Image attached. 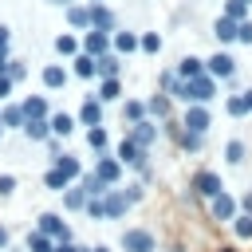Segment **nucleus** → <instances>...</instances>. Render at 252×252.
<instances>
[{
    "instance_id": "nucleus-55",
    "label": "nucleus",
    "mask_w": 252,
    "mask_h": 252,
    "mask_svg": "<svg viewBox=\"0 0 252 252\" xmlns=\"http://www.w3.org/2000/svg\"><path fill=\"white\" fill-rule=\"evenodd\" d=\"M79 252H91V248H79Z\"/></svg>"
},
{
    "instance_id": "nucleus-45",
    "label": "nucleus",
    "mask_w": 252,
    "mask_h": 252,
    "mask_svg": "<svg viewBox=\"0 0 252 252\" xmlns=\"http://www.w3.org/2000/svg\"><path fill=\"white\" fill-rule=\"evenodd\" d=\"M122 193H126V201H130V205H138V201L146 197V189H142V185H126Z\"/></svg>"
},
{
    "instance_id": "nucleus-8",
    "label": "nucleus",
    "mask_w": 252,
    "mask_h": 252,
    "mask_svg": "<svg viewBox=\"0 0 252 252\" xmlns=\"http://www.w3.org/2000/svg\"><path fill=\"white\" fill-rule=\"evenodd\" d=\"M205 71H209L217 83H220V79H232V75H236V59H232L228 51H217V55L205 59Z\"/></svg>"
},
{
    "instance_id": "nucleus-9",
    "label": "nucleus",
    "mask_w": 252,
    "mask_h": 252,
    "mask_svg": "<svg viewBox=\"0 0 252 252\" xmlns=\"http://www.w3.org/2000/svg\"><path fill=\"white\" fill-rule=\"evenodd\" d=\"M79 47H83V55L98 59V55L110 51V32H94V28H91V32H83V43H79Z\"/></svg>"
},
{
    "instance_id": "nucleus-1",
    "label": "nucleus",
    "mask_w": 252,
    "mask_h": 252,
    "mask_svg": "<svg viewBox=\"0 0 252 252\" xmlns=\"http://www.w3.org/2000/svg\"><path fill=\"white\" fill-rule=\"evenodd\" d=\"M114 158H118L122 165L138 169V173H150V169H146V165H150V150H142V146H138V142H130V138H122V142H118Z\"/></svg>"
},
{
    "instance_id": "nucleus-10",
    "label": "nucleus",
    "mask_w": 252,
    "mask_h": 252,
    "mask_svg": "<svg viewBox=\"0 0 252 252\" xmlns=\"http://www.w3.org/2000/svg\"><path fill=\"white\" fill-rule=\"evenodd\" d=\"M126 138H130V142H138L142 150H150V146L158 142V126H154L150 118H142V122H134V126H126Z\"/></svg>"
},
{
    "instance_id": "nucleus-37",
    "label": "nucleus",
    "mask_w": 252,
    "mask_h": 252,
    "mask_svg": "<svg viewBox=\"0 0 252 252\" xmlns=\"http://www.w3.org/2000/svg\"><path fill=\"white\" fill-rule=\"evenodd\" d=\"M75 75H79V79H94V59L79 51V55H75Z\"/></svg>"
},
{
    "instance_id": "nucleus-32",
    "label": "nucleus",
    "mask_w": 252,
    "mask_h": 252,
    "mask_svg": "<svg viewBox=\"0 0 252 252\" xmlns=\"http://www.w3.org/2000/svg\"><path fill=\"white\" fill-rule=\"evenodd\" d=\"M138 51L158 55V51H161V35H158V32H142V35H138Z\"/></svg>"
},
{
    "instance_id": "nucleus-47",
    "label": "nucleus",
    "mask_w": 252,
    "mask_h": 252,
    "mask_svg": "<svg viewBox=\"0 0 252 252\" xmlns=\"http://www.w3.org/2000/svg\"><path fill=\"white\" fill-rule=\"evenodd\" d=\"M236 209H240V213H244V217H252V193H244V197H240V201H236Z\"/></svg>"
},
{
    "instance_id": "nucleus-12",
    "label": "nucleus",
    "mask_w": 252,
    "mask_h": 252,
    "mask_svg": "<svg viewBox=\"0 0 252 252\" xmlns=\"http://www.w3.org/2000/svg\"><path fill=\"white\" fill-rule=\"evenodd\" d=\"M102 209H106V220H118V217H126V213H130V201H126V193H122V189H110V193L102 197Z\"/></svg>"
},
{
    "instance_id": "nucleus-2",
    "label": "nucleus",
    "mask_w": 252,
    "mask_h": 252,
    "mask_svg": "<svg viewBox=\"0 0 252 252\" xmlns=\"http://www.w3.org/2000/svg\"><path fill=\"white\" fill-rule=\"evenodd\" d=\"M118 244H122V252H158V240L150 228H126Z\"/></svg>"
},
{
    "instance_id": "nucleus-54",
    "label": "nucleus",
    "mask_w": 252,
    "mask_h": 252,
    "mask_svg": "<svg viewBox=\"0 0 252 252\" xmlns=\"http://www.w3.org/2000/svg\"><path fill=\"white\" fill-rule=\"evenodd\" d=\"M91 252H110V248H106V244H98V248H91Z\"/></svg>"
},
{
    "instance_id": "nucleus-28",
    "label": "nucleus",
    "mask_w": 252,
    "mask_h": 252,
    "mask_svg": "<svg viewBox=\"0 0 252 252\" xmlns=\"http://www.w3.org/2000/svg\"><path fill=\"white\" fill-rule=\"evenodd\" d=\"M24 134H28L32 142H47V138H51V126H47V118H28V122H24Z\"/></svg>"
},
{
    "instance_id": "nucleus-39",
    "label": "nucleus",
    "mask_w": 252,
    "mask_h": 252,
    "mask_svg": "<svg viewBox=\"0 0 252 252\" xmlns=\"http://www.w3.org/2000/svg\"><path fill=\"white\" fill-rule=\"evenodd\" d=\"M224 110H228L232 118H240V114H248V102H244V94H228V98H224Z\"/></svg>"
},
{
    "instance_id": "nucleus-52",
    "label": "nucleus",
    "mask_w": 252,
    "mask_h": 252,
    "mask_svg": "<svg viewBox=\"0 0 252 252\" xmlns=\"http://www.w3.org/2000/svg\"><path fill=\"white\" fill-rule=\"evenodd\" d=\"M0 248H8V228L0 224Z\"/></svg>"
},
{
    "instance_id": "nucleus-48",
    "label": "nucleus",
    "mask_w": 252,
    "mask_h": 252,
    "mask_svg": "<svg viewBox=\"0 0 252 252\" xmlns=\"http://www.w3.org/2000/svg\"><path fill=\"white\" fill-rule=\"evenodd\" d=\"M55 252H79V244H71V240H59V244H55Z\"/></svg>"
},
{
    "instance_id": "nucleus-27",
    "label": "nucleus",
    "mask_w": 252,
    "mask_h": 252,
    "mask_svg": "<svg viewBox=\"0 0 252 252\" xmlns=\"http://www.w3.org/2000/svg\"><path fill=\"white\" fill-rule=\"evenodd\" d=\"M20 106H24V118H47V98L43 94H28Z\"/></svg>"
},
{
    "instance_id": "nucleus-31",
    "label": "nucleus",
    "mask_w": 252,
    "mask_h": 252,
    "mask_svg": "<svg viewBox=\"0 0 252 252\" xmlns=\"http://www.w3.org/2000/svg\"><path fill=\"white\" fill-rule=\"evenodd\" d=\"M28 252H55V240L35 228V232H28Z\"/></svg>"
},
{
    "instance_id": "nucleus-18",
    "label": "nucleus",
    "mask_w": 252,
    "mask_h": 252,
    "mask_svg": "<svg viewBox=\"0 0 252 252\" xmlns=\"http://www.w3.org/2000/svg\"><path fill=\"white\" fill-rule=\"evenodd\" d=\"M79 122H83L87 130H91V126H102V102H98L94 94H91V98L79 106Z\"/></svg>"
},
{
    "instance_id": "nucleus-4",
    "label": "nucleus",
    "mask_w": 252,
    "mask_h": 252,
    "mask_svg": "<svg viewBox=\"0 0 252 252\" xmlns=\"http://www.w3.org/2000/svg\"><path fill=\"white\" fill-rule=\"evenodd\" d=\"M122 169H126V165H122V161H118V158H114V154H106V150H102V154H98V161H94V169H91V173H94V177H98V181H106V185H110V189H114V185H118V177H122Z\"/></svg>"
},
{
    "instance_id": "nucleus-7",
    "label": "nucleus",
    "mask_w": 252,
    "mask_h": 252,
    "mask_svg": "<svg viewBox=\"0 0 252 252\" xmlns=\"http://www.w3.org/2000/svg\"><path fill=\"white\" fill-rule=\"evenodd\" d=\"M193 193H197V197H205V201H213L217 193H224V181H220V173H213V169H201V173L193 177Z\"/></svg>"
},
{
    "instance_id": "nucleus-22",
    "label": "nucleus",
    "mask_w": 252,
    "mask_h": 252,
    "mask_svg": "<svg viewBox=\"0 0 252 252\" xmlns=\"http://www.w3.org/2000/svg\"><path fill=\"white\" fill-rule=\"evenodd\" d=\"M177 79H197V75H205V59H197V55H185L181 63H177V71H173Z\"/></svg>"
},
{
    "instance_id": "nucleus-29",
    "label": "nucleus",
    "mask_w": 252,
    "mask_h": 252,
    "mask_svg": "<svg viewBox=\"0 0 252 252\" xmlns=\"http://www.w3.org/2000/svg\"><path fill=\"white\" fill-rule=\"evenodd\" d=\"M79 185H83V193H87V197H106V193H110V185H106V181H98L94 173H83V177H79Z\"/></svg>"
},
{
    "instance_id": "nucleus-34",
    "label": "nucleus",
    "mask_w": 252,
    "mask_h": 252,
    "mask_svg": "<svg viewBox=\"0 0 252 252\" xmlns=\"http://www.w3.org/2000/svg\"><path fill=\"white\" fill-rule=\"evenodd\" d=\"M224 161H228V165H240V161H244V142H240V138H228V142H224Z\"/></svg>"
},
{
    "instance_id": "nucleus-19",
    "label": "nucleus",
    "mask_w": 252,
    "mask_h": 252,
    "mask_svg": "<svg viewBox=\"0 0 252 252\" xmlns=\"http://www.w3.org/2000/svg\"><path fill=\"white\" fill-rule=\"evenodd\" d=\"M213 35L228 47V43H236V20H228V16H217L213 20Z\"/></svg>"
},
{
    "instance_id": "nucleus-26",
    "label": "nucleus",
    "mask_w": 252,
    "mask_h": 252,
    "mask_svg": "<svg viewBox=\"0 0 252 252\" xmlns=\"http://www.w3.org/2000/svg\"><path fill=\"white\" fill-rule=\"evenodd\" d=\"M63 83H67V67H59V63H47V67H43V87H47V91H59Z\"/></svg>"
},
{
    "instance_id": "nucleus-16",
    "label": "nucleus",
    "mask_w": 252,
    "mask_h": 252,
    "mask_svg": "<svg viewBox=\"0 0 252 252\" xmlns=\"http://www.w3.org/2000/svg\"><path fill=\"white\" fill-rule=\"evenodd\" d=\"M118 71H122V55L106 51V55L94 59V75H98V79H118Z\"/></svg>"
},
{
    "instance_id": "nucleus-33",
    "label": "nucleus",
    "mask_w": 252,
    "mask_h": 252,
    "mask_svg": "<svg viewBox=\"0 0 252 252\" xmlns=\"http://www.w3.org/2000/svg\"><path fill=\"white\" fill-rule=\"evenodd\" d=\"M55 51H59V55H79L83 47H79V39H75L71 32H63V35H55Z\"/></svg>"
},
{
    "instance_id": "nucleus-57",
    "label": "nucleus",
    "mask_w": 252,
    "mask_h": 252,
    "mask_svg": "<svg viewBox=\"0 0 252 252\" xmlns=\"http://www.w3.org/2000/svg\"><path fill=\"white\" fill-rule=\"evenodd\" d=\"M0 138H4V126H0Z\"/></svg>"
},
{
    "instance_id": "nucleus-42",
    "label": "nucleus",
    "mask_w": 252,
    "mask_h": 252,
    "mask_svg": "<svg viewBox=\"0 0 252 252\" xmlns=\"http://www.w3.org/2000/svg\"><path fill=\"white\" fill-rule=\"evenodd\" d=\"M236 43L252 47V20H240V24H236Z\"/></svg>"
},
{
    "instance_id": "nucleus-51",
    "label": "nucleus",
    "mask_w": 252,
    "mask_h": 252,
    "mask_svg": "<svg viewBox=\"0 0 252 252\" xmlns=\"http://www.w3.org/2000/svg\"><path fill=\"white\" fill-rule=\"evenodd\" d=\"M240 94H244V102H248V114H252V87H248V91H240Z\"/></svg>"
},
{
    "instance_id": "nucleus-40",
    "label": "nucleus",
    "mask_w": 252,
    "mask_h": 252,
    "mask_svg": "<svg viewBox=\"0 0 252 252\" xmlns=\"http://www.w3.org/2000/svg\"><path fill=\"white\" fill-rule=\"evenodd\" d=\"M232 228H236V240H252V217H232Z\"/></svg>"
},
{
    "instance_id": "nucleus-5",
    "label": "nucleus",
    "mask_w": 252,
    "mask_h": 252,
    "mask_svg": "<svg viewBox=\"0 0 252 252\" xmlns=\"http://www.w3.org/2000/svg\"><path fill=\"white\" fill-rule=\"evenodd\" d=\"M35 228H39L43 236H51L55 244H59V240H71V228H67V220H63L59 213H39V220H35Z\"/></svg>"
},
{
    "instance_id": "nucleus-11",
    "label": "nucleus",
    "mask_w": 252,
    "mask_h": 252,
    "mask_svg": "<svg viewBox=\"0 0 252 252\" xmlns=\"http://www.w3.org/2000/svg\"><path fill=\"white\" fill-rule=\"evenodd\" d=\"M87 8H91V28H94V32H114L118 20H114V12H110L102 0H91Z\"/></svg>"
},
{
    "instance_id": "nucleus-53",
    "label": "nucleus",
    "mask_w": 252,
    "mask_h": 252,
    "mask_svg": "<svg viewBox=\"0 0 252 252\" xmlns=\"http://www.w3.org/2000/svg\"><path fill=\"white\" fill-rule=\"evenodd\" d=\"M47 4H63V8H67V4H75V0H47Z\"/></svg>"
},
{
    "instance_id": "nucleus-24",
    "label": "nucleus",
    "mask_w": 252,
    "mask_h": 252,
    "mask_svg": "<svg viewBox=\"0 0 252 252\" xmlns=\"http://www.w3.org/2000/svg\"><path fill=\"white\" fill-rule=\"evenodd\" d=\"M47 126H51V138H67V134L75 130V118L59 110V114H47Z\"/></svg>"
},
{
    "instance_id": "nucleus-36",
    "label": "nucleus",
    "mask_w": 252,
    "mask_h": 252,
    "mask_svg": "<svg viewBox=\"0 0 252 252\" xmlns=\"http://www.w3.org/2000/svg\"><path fill=\"white\" fill-rule=\"evenodd\" d=\"M220 16H228V20L240 24V20H248V4H244V0H224V12H220Z\"/></svg>"
},
{
    "instance_id": "nucleus-13",
    "label": "nucleus",
    "mask_w": 252,
    "mask_h": 252,
    "mask_svg": "<svg viewBox=\"0 0 252 252\" xmlns=\"http://www.w3.org/2000/svg\"><path fill=\"white\" fill-rule=\"evenodd\" d=\"M209 213H213V220H232L236 217V197L232 193H217L209 201Z\"/></svg>"
},
{
    "instance_id": "nucleus-49",
    "label": "nucleus",
    "mask_w": 252,
    "mask_h": 252,
    "mask_svg": "<svg viewBox=\"0 0 252 252\" xmlns=\"http://www.w3.org/2000/svg\"><path fill=\"white\" fill-rule=\"evenodd\" d=\"M8 39H12V32H8V24H0V47H8Z\"/></svg>"
},
{
    "instance_id": "nucleus-17",
    "label": "nucleus",
    "mask_w": 252,
    "mask_h": 252,
    "mask_svg": "<svg viewBox=\"0 0 252 252\" xmlns=\"http://www.w3.org/2000/svg\"><path fill=\"white\" fill-rule=\"evenodd\" d=\"M24 122H28V118H24V106H20V102H4V106H0V126H4V130H24Z\"/></svg>"
},
{
    "instance_id": "nucleus-6",
    "label": "nucleus",
    "mask_w": 252,
    "mask_h": 252,
    "mask_svg": "<svg viewBox=\"0 0 252 252\" xmlns=\"http://www.w3.org/2000/svg\"><path fill=\"white\" fill-rule=\"evenodd\" d=\"M181 126L189 130V134H209V126H213V114H209V106H185V118H181Z\"/></svg>"
},
{
    "instance_id": "nucleus-25",
    "label": "nucleus",
    "mask_w": 252,
    "mask_h": 252,
    "mask_svg": "<svg viewBox=\"0 0 252 252\" xmlns=\"http://www.w3.org/2000/svg\"><path fill=\"white\" fill-rule=\"evenodd\" d=\"M67 24L91 32V8H83V4H67Z\"/></svg>"
},
{
    "instance_id": "nucleus-23",
    "label": "nucleus",
    "mask_w": 252,
    "mask_h": 252,
    "mask_svg": "<svg viewBox=\"0 0 252 252\" xmlns=\"http://www.w3.org/2000/svg\"><path fill=\"white\" fill-rule=\"evenodd\" d=\"M142 118H150V114H146V102H142V98H126V102H122V122L134 126V122H142Z\"/></svg>"
},
{
    "instance_id": "nucleus-3",
    "label": "nucleus",
    "mask_w": 252,
    "mask_h": 252,
    "mask_svg": "<svg viewBox=\"0 0 252 252\" xmlns=\"http://www.w3.org/2000/svg\"><path fill=\"white\" fill-rule=\"evenodd\" d=\"M165 134H169L185 154H201V150H205V138H201V134H189L181 122H169V118H165Z\"/></svg>"
},
{
    "instance_id": "nucleus-43",
    "label": "nucleus",
    "mask_w": 252,
    "mask_h": 252,
    "mask_svg": "<svg viewBox=\"0 0 252 252\" xmlns=\"http://www.w3.org/2000/svg\"><path fill=\"white\" fill-rule=\"evenodd\" d=\"M4 75H8V79H12V83H20V79H24V75H28V67H24V63H20V59H8V71H4Z\"/></svg>"
},
{
    "instance_id": "nucleus-44",
    "label": "nucleus",
    "mask_w": 252,
    "mask_h": 252,
    "mask_svg": "<svg viewBox=\"0 0 252 252\" xmlns=\"http://www.w3.org/2000/svg\"><path fill=\"white\" fill-rule=\"evenodd\" d=\"M16 193V177L12 173H0V197H12Z\"/></svg>"
},
{
    "instance_id": "nucleus-46",
    "label": "nucleus",
    "mask_w": 252,
    "mask_h": 252,
    "mask_svg": "<svg viewBox=\"0 0 252 252\" xmlns=\"http://www.w3.org/2000/svg\"><path fill=\"white\" fill-rule=\"evenodd\" d=\"M12 87H16V83H12V79H8V75H0V106H4V98H8V94H12Z\"/></svg>"
},
{
    "instance_id": "nucleus-35",
    "label": "nucleus",
    "mask_w": 252,
    "mask_h": 252,
    "mask_svg": "<svg viewBox=\"0 0 252 252\" xmlns=\"http://www.w3.org/2000/svg\"><path fill=\"white\" fill-rule=\"evenodd\" d=\"M43 185H47V189H55V193H63V189H67V185H75V181H67V177H63V173L51 165V169L43 173Z\"/></svg>"
},
{
    "instance_id": "nucleus-15",
    "label": "nucleus",
    "mask_w": 252,
    "mask_h": 252,
    "mask_svg": "<svg viewBox=\"0 0 252 252\" xmlns=\"http://www.w3.org/2000/svg\"><path fill=\"white\" fill-rule=\"evenodd\" d=\"M110 51L114 55H130V51H138V32H110Z\"/></svg>"
},
{
    "instance_id": "nucleus-21",
    "label": "nucleus",
    "mask_w": 252,
    "mask_h": 252,
    "mask_svg": "<svg viewBox=\"0 0 252 252\" xmlns=\"http://www.w3.org/2000/svg\"><path fill=\"white\" fill-rule=\"evenodd\" d=\"M87 201H91V197L83 193V185H79V181L63 189V209H71V213H79V209H87Z\"/></svg>"
},
{
    "instance_id": "nucleus-20",
    "label": "nucleus",
    "mask_w": 252,
    "mask_h": 252,
    "mask_svg": "<svg viewBox=\"0 0 252 252\" xmlns=\"http://www.w3.org/2000/svg\"><path fill=\"white\" fill-rule=\"evenodd\" d=\"M169 110H173V106H169V94H161V91H158V94H150V98H146V114H150V118H161V122H165V118H169Z\"/></svg>"
},
{
    "instance_id": "nucleus-30",
    "label": "nucleus",
    "mask_w": 252,
    "mask_h": 252,
    "mask_svg": "<svg viewBox=\"0 0 252 252\" xmlns=\"http://www.w3.org/2000/svg\"><path fill=\"white\" fill-rule=\"evenodd\" d=\"M114 98H122V83L118 79H102L98 83V102H114Z\"/></svg>"
},
{
    "instance_id": "nucleus-41",
    "label": "nucleus",
    "mask_w": 252,
    "mask_h": 252,
    "mask_svg": "<svg viewBox=\"0 0 252 252\" xmlns=\"http://www.w3.org/2000/svg\"><path fill=\"white\" fill-rule=\"evenodd\" d=\"M83 213H87V217H91V220H106V209H102V197H91V201H87V209H83Z\"/></svg>"
},
{
    "instance_id": "nucleus-38",
    "label": "nucleus",
    "mask_w": 252,
    "mask_h": 252,
    "mask_svg": "<svg viewBox=\"0 0 252 252\" xmlns=\"http://www.w3.org/2000/svg\"><path fill=\"white\" fill-rule=\"evenodd\" d=\"M106 142H110V138H106V130H102V126H91V130H87V146H91V150H98V154H102V150H106Z\"/></svg>"
},
{
    "instance_id": "nucleus-56",
    "label": "nucleus",
    "mask_w": 252,
    "mask_h": 252,
    "mask_svg": "<svg viewBox=\"0 0 252 252\" xmlns=\"http://www.w3.org/2000/svg\"><path fill=\"white\" fill-rule=\"evenodd\" d=\"M244 4H248V8H252V0H244Z\"/></svg>"
},
{
    "instance_id": "nucleus-50",
    "label": "nucleus",
    "mask_w": 252,
    "mask_h": 252,
    "mask_svg": "<svg viewBox=\"0 0 252 252\" xmlns=\"http://www.w3.org/2000/svg\"><path fill=\"white\" fill-rule=\"evenodd\" d=\"M8 71V47H0V75Z\"/></svg>"
},
{
    "instance_id": "nucleus-14",
    "label": "nucleus",
    "mask_w": 252,
    "mask_h": 252,
    "mask_svg": "<svg viewBox=\"0 0 252 252\" xmlns=\"http://www.w3.org/2000/svg\"><path fill=\"white\" fill-rule=\"evenodd\" d=\"M51 165H55L67 181H79V177H83V161H79L75 154H55V158H51Z\"/></svg>"
}]
</instances>
